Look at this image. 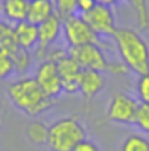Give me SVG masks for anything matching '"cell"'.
<instances>
[{"label": "cell", "mask_w": 149, "mask_h": 151, "mask_svg": "<svg viewBox=\"0 0 149 151\" xmlns=\"http://www.w3.org/2000/svg\"><path fill=\"white\" fill-rule=\"evenodd\" d=\"M29 0H0V14L10 24H18L27 19Z\"/></svg>", "instance_id": "cell-13"}, {"label": "cell", "mask_w": 149, "mask_h": 151, "mask_svg": "<svg viewBox=\"0 0 149 151\" xmlns=\"http://www.w3.org/2000/svg\"><path fill=\"white\" fill-rule=\"evenodd\" d=\"M34 78L40 84V88L46 92V96H49L51 99L56 100L60 94H63L57 64L52 62V60H49V59L40 60L38 65L35 67Z\"/></svg>", "instance_id": "cell-9"}, {"label": "cell", "mask_w": 149, "mask_h": 151, "mask_svg": "<svg viewBox=\"0 0 149 151\" xmlns=\"http://www.w3.org/2000/svg\"><path fill=\"white\" fill-rule=\"evenodd\" d=\"M56 14V8L52 0H29V8H27V21L34 24H41Z\"/></svg>", "instance_id": "cell-14"}, {"label": "cell", "mask_w": 149, "mask_h": 151, "mask_svg": "<svg viewBox=\"0 0 149 151\" xmlns=\"http://www.w3.org/2000/svg\"><path fill=\"white\" fill-rule=\"evenodd\" d=\"M54 2V8H56V14L60 18H67L76 13V3L78 0H52Z\"/></svg>", "instance_id": "cell-22"}, {"label": "cell", "mask_w": 149, "mask_h": 151, "mask_svg": "<svg viewBox=\"0 0 149 151\" xmlns=\"http://www.w3.org/2000/svg\"><path fill=\"white\" fill-rule=\"evenodd\" d=\"M68 52L79 64L83 70H97L105 73L108 60H110L105 54V48L97 43H87L83 46L68 48Z\"/></svg>", "instance_id": "cell-7"}, {"label": "cell", "mask_w": 149, "mask_h": 151, "mask_svg": "<svg viewBox=\"0 0 149 151\" xmlns=\"http://www.w3.org/2000/svg\"><path fill=\"white\" fill-rule=\"evenodd\" d=\"M13 75H14V67L11 56L0 50V81H5Z\"/></svg>", "instance_id": "cell-23"}, {"label": "cell", "mask_w": 149, "mask_h": 151, "mask_svg": "<svg viewBox=\"0 0 149 151\" xmlns=\"http://www.w3.org/2000/svg\"><path fill=\"white\" fill-rule=\"evenodd\" d=\"M6 96L19 111L32 118H38L54 105V99L46 96L30 75H21L11 81L6 86Z\"/></svg>", "instance_id": "cell-1"}, {"label": "cell", "mask_w": 149, "mask_h": 151, "mask_svg": "<svg viewBox=\"0 0 149 151\" xmlns=\"http://www.w3.org/2000/svg\"><path fill=\"white\" fill-rule=\"evenodd\" d=\"M120 151H149V138L143 134H130L124 138Z\"/></svg>", "instance_id": "cell-19"}, {"label": "cell", "mask_w": 149, "mask_h": 151, "mask_svg": "<svg viewBox=\"0 0 149 151\" xmlns=\"http://www.w3.org/2000/svg\"><path fill=\"white\" fill-rule=\"evenodd\" d=\"M73 151H100L98 145L95 143L94 140H91V138H84V140H81L78 145L73 148Z\"/></svg>", "instance_id": "cell-25"}, {"label": "cell", "mask_w": 149, "mask_h": 151, "mask_svg": "<svg viewBox=\"0 0 149 151\" xmlns=\"http://www.w3.org/2000/svg\"><path fill=\"white\" fill-rule=\"evenodd\" d=\"M140 102L127 92H116L106 107V119L116 124L128 126L135 122L136 108Z\"/></svg>", "instance_id": "cell-5"}, {"label": "cell", "mask_w": 149, "mask_h": 151, "mask_svg": "<svg viewBox=\"0 0 149 151\" xmlns=\"http://www.w3.org/2000/svg\"><path fill=\"white\" fill-rule=\"evenodd\" d=\"M48 135H49V124L43 119H34L27 124L26 127V137L32 145L35 146H46Z\"/></svg>", "instance_id": "cell-15"}, {"label": "cell", "mask_w": 149, "mask_h": 151, "mask_svg": "<svg viewBox=\"0 0 149 151\" xmlns=\"http://www.w3.org/2000/svg\"><path fill=\"white\" fill-rule=\"evenodd\" d=\"M133 124L138 127L140 132H143L144 135H149V104H143V102L138 104Z\"/></svg>", "instance_id": "cell-20"}, {"label": "cell", "mask_w": 149, "mask_h": 151, "mask_svg": "<svg viewBox=\"0 0 149 151\" xmlns=\"http://www.w3.org/2000/svg\"><path fill=\"white\" fill-rule=\"evenodd\" d=\"M62 37L68 48L83 46L87 43H97L103 46L102 38L92 30V27L79 13H75L62 19Z\"/></svg>", "instance_id": "cell-4"}, {"label": "cell", "mask_w": 149, "mask_h": 151, "mask_svg": "<svg viewBox=\"0 0 149 151\" xmlns=\"http://www.w3.org/2000/svg\"><path fill=\"white\" fill-rule=\"evenodd\" d=\"M56 64H57L60 81H62V92L63 94H76L78 92V80H79V75H81L83 68L70 56V52L65 54L62 59H59Z\"/></svg>", "instance_id": "cell-10"}, {"label": "cell", "mask_w": 149, "mask_h": 151, "mask_svg": "<svg viewBox=\"0 0 149 151\" xmlns=\"http://www.w3.org/2000/svg\"><path fill=\"white\" fill-rule=\"evenodd\" d=\"M97 3H98L97 0H78V3H76V13H79V14L87 13V11H91Z\"/></svg>", "instance_id": "cell-26"}, {"label": "cell", "mask_w": 149, "mask_h": 151, "mask_svg": "<svg viewBox=\"0 0 149 151\" xmlns=\"http://www.w3.org/2000/svg\"><path fill=\"white\" fill-rule=\"evenodd\" d=\"M127 3L132 6L138 22V30L144 32L149 29V5L148 0H127Z\"/></svg>", "instance_id": "cell-17"}, {"label": "cell", "mask_w": 149, "mask_h": 151, "mask_svg": "<svg viewBox=\"0 0 149 151\" xmlns=\"http://www.w3.org/2000/svg\"><path fill=\"white\" fill-rule=\"evenodd\" d=\"M87 137L84 124L76 116H65L49 124L46 146L51 151H73L81 140Z\"/></svg>", "instance_id": "cell-3"}, {"label": "cell", "mask_w": 149, "mask_h": 151, "mask_svg": "<svg viewBox=\"0 0 149 151\" xmlns=\"http://www.w3.org/2000/svg\"><path fill=\"white\" fill-rule=\"evenodd\" d=\"M0 127H2V118H0Z\"/></svg>", "instance_id": "cell-28"}, {"label": "cell", "mask_w": 149, "mask_h": 151, "mask_svg": "<svg viewBox=\"0 0 149 151\" xmlns=\"http://www.w3.org/2000/svg\"><path fill=\"white\" fill-rule=\"evenodd\" d=\"M119 58L135 75L149 73V43L140 30L130 27H118L113 35Z\"/></svg>", "instance_id": "cell-2"}, {"label": "cell", "mask_w": 149, "mask_h": 151, "mask_svg": "<svg viewBox=\"0 0 149 151\" xmlns=\"http://www.w3.org/2000/svg\"><path fill=\"white\" fill-rule=\"evenodd\" d=\"M106 73H110L113 76H125L130 73V68L127 67V64H124L122 60H108V65H106Z\"/></svg>", "instance_id": "cell-24"}, {"label": "cell", "mask_w": 149, "mask_h": 151, "mask_svg": "<svg viewBox=\"0 0 149 151\" xmlns=\"http://www.w3.org/2000/svg\"><path fill=\"white\" fill-rule=\"evenodd\" d=\"M11 60H13L14 73L21 75H27V72L30 70L32 64H34V58H32V51H26L19 48L16 52L11 54Z\"/></svg>", "instance_id": "cell-18"}, {"label": "cell", "mask_w": 149, "mask_h": 151, "mask_svg": "<svg viewBox=\"0 0 149 151\" xmlns=\"http://www.w3.org/2000/svg\"><path fill=\"white\" fill-rule=\"evenodd\" d=\"M105 86H106V78H105L103 72L81 70L78 80V92L87 100V104H91L105 89Z\"/></svg>", "instance_id": "cell-11"}, {"label": "cell", "mask_w": 149, "mask_h": 151, "mask_svg": "<svg viewBox=\"0 0 149 151\" xmlns=\"http://www.w3.org/2000/svg\"><path fill=\"white\" fill-rule=\"evenodd\" d=\"M14 37L21 50L34 51L38 45V26L27 19L14 24Z\"/></svg>", "instance_id": "cell-12"}, {"label": "cell", "mask_w": 149, "mask_h": 151, "mask_svg": "<svg viewBox=\"0 0 149 151\" xmlns=\"http://www.w3.org/2000/svg\"><path fill=\"white\" fill-rule=\"evenodd\" d=\"M86 22L92 27L102 38H113V35L118 30V24H116V14L111 5H105V3H97L91 11L81 14Z\"/></svg>", "instance_id": "cell-6"}, {"label": "cell", "mask_w": 149, "mask_h": 151, "mask_svg": "<svg viewBox=\"0 0 149 151\" xmlns=\"http://www.w3.org/2000/svg\"><path fill=\"white\" fill-rule=\"evenodd\" d=\"M62 37V18L52 14L46 21L38 24V45L34 50V56L38 60L46 59V54Z\"/></svg>", "instance_id": "cell-8"}, {"label": "cell", "mask_w": 149, "mask_h": 151, "mask_svg": "<svg viewBox=\"0 0 149 151\" xmlns=\"http://www.w3.org/2000/svg\"><path fill=\"white\" fill-rule=\"evenodd\" d=\"M135 92L136 97H138V102L149 104V73L138 75V80H136L135 84Z\"/></svg>", "instance_id": "cell-21"}, {"label": "cell", "mask_w": 149, "mask_h": 151, "mask_svg": "<svg viewBox=\"0 0 149 151\" xmlns=\"http://www.w3.org/2000/svg\"><path fill=\"white\" fill-rule=\"evenodd\" d=\"M97 2H98V3H105V5H111V6H114V5H118L120 0H97Z\"/></svg>", "instance_id": "cell-27"}, {"label": "cell", "mask_w": 149, "mask_h": 151, "mask_svg": "<svg viewBox=\"0 0 149 151\" xmlns=\"http://www.w3.org/2000/svg\"><path fill=\"white\" fill-rule=\"evenodd\" d=\"M0 50L10 56L19 50L14 37V26L6 22L5 19H0Z\"/></svg>", "instance_id": "cell-16"}]
</instances>
